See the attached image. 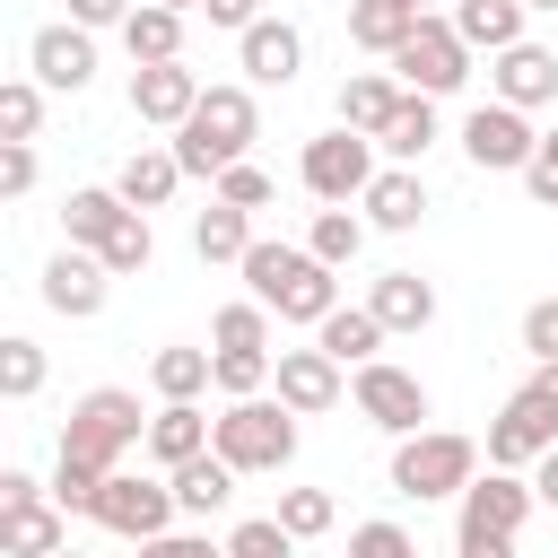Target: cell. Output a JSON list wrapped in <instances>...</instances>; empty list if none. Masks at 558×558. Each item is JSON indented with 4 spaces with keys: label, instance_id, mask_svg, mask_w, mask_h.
Here are the masks:
<instances>
[{
    "label": "cell",
    "instance_id": "1",
    "mask_svg": "<svg viewBox=\"0 0 558 558\" xmlns=\"http://www.w3.org/2000/svg\"><path fill=\"white\" fill-rule=\"evenodd\" d=\"M235 270H244V288H253L279 323H323V314L340 305V270L314 262L305 244H262V235H253V253H244Z\"/></svg>",
    "mask_w": 558,
    "mask_h": 558
},
{
    "label": "cell",
    "instance_id": "2",
    "mask_svg": "<svg viewBox=\"0 0 558 558\" xmlns=\"http://www.w3.org/2000/svg\"><path fill=\"white\" fill-rule=\"evenodd\" d=\"M253 140H262V105H253V87H235V78H227V87H201L192 122H183L166 148L183 157V174H209V183H218Z\"/></svg>",
    "mask_w": 558,
    "mask_h": 558
},
{
    "label": "cell",
    "instance_id": "3",
    "mask_svg": "<svg viewBox=\"0 0 558 558\" xmlns=\"http://www.w3.org/2000/svg\"><path fill=\"white\" fill-rule=\"evenodd\" d=\"M140 445H148V410H140V392H122V384L78 392L70 418H61V453H87L96 471H122V453H140Z\"/></svg>",
    "mask_w": 558,
    "mask_h": 558
},
{
    "label": "cell",
    "instance_id": "4",
    "mask_svg": "<svg viewBox=\"0 0 558 558\" xmlns=\"http://www.w3.org/2000/svg\"><path fill=\"white\" fill-rule=\"evenodd\" d=\"M471 480H480V445H471L462 427H418V436H392V497L436 506V497H462Z\"/></svg>",
    "mask_w": 558,
    "mask_h": 558
},
{
    "label": "cell",
    "instance_id": "5",
    "mask_svg": "<svg viewBox=\"0 0 558 558\" xmlns=\"http://www.w3.org/2000/svg\"><path fill=\"white\" fill-rule=\"evenodd\" d=\"M244 480L253 471H288L296 462V410L279 401V392H244V401H227L218 410V436H209Z\"/></svg>",
    "mask_w": 558,
    "mask_h": 558
},
{
    "label": "cell",
    "instance_id": "6",
    "mask_svg": "<svg viewBox=\"0 0 558 558\" xmlns=\"http://www.w3.org/2000/svg\"><path fill=\"white\" fill-rule=\"evenodd\" d=\"M349 401H357V418L375 427V436H418L427 427V384L410 375V366H392V357H366V366H349Z\"/></svg>",
    "mask_w": 558,
    "mask_h": 558
},
{
    "label": "cell",
    "instance_id": "7",
    "mask_svg": "<svg viewBox=\"0 0 558 558\" xmlns=\"http://www.w3.org/2000/svg\"><path fill=\"white\" fill-rule=\"evenodd\" d=\"M532 506H541V497H532V471H497V462H488V471L453 497V541H514V532L532 523Z\"/></svg>",
    "mask_w": 558,
    "mask_h": 558
},
{
    "label": "cell",
    "instance_id": "8",
    "mask_svg": "<svg viewBox=\"0 0 558 558\" xmlns=\"http://www.w3.org/2000/svg\"><path fill=\"white\" fill-rule=\"evenodd\" d=\"M174 480H148V471H105V488H96V523L113 532V541H157V532H174Z\"/></svg>",
    "mask_w": 558,
    "mask_h": 558
},
{
    "label": "cell",
    "instance_id": "9",
    "mask_svg": "<svg viewBox=\"0 0 558 558\" xmlns=\"http://www.w3.org/2000/svg\"><path fill=\"white\" fill-rule=\"evenodd\" d=\"M401 87H418V96H453L462 78H471V44H462V26L453 17H418L410 26V44L384 61Z\"/></svg>",
    "mask_w": 558,
    "mask_h": 558
},
{
    "label": "cell",
    "instance_id": "10",
    "mask_svg": "<svg viewBox=\"0 0 558 558\" xmlns=\"http://www.w3.org/2000/svg\"><path fill=\"white\" fill-rule=\"evenodd\" d=\"M296 174H305V192H314V201H366V183H375L384 166H375V140H366V131L331 122L323 140H305Z\"/></svg>",
    "mask_w": 558,
    "mask_h": 558
},
{
    "label": "cell",
    "instance_id": "11",
    "mask_svg": "<svg viewBox=\"0 0 558 558\" xmlns=\"http://www.w3.org/2000/svg\"><path fill=\"white\" fill-rule=\"evenodd\" d=\"M532 148H541V131H532V113H523V105H506V96L471 105V122H462V157H471L480 174H523V166H532Z\"/></svg>",
    "mask_w": 558,
    "mask_h": 558
},
{
    "label": "cell",
    "instance_id": "12",
    "mask_svg": "<svg viewBox=\"0 0 558 558\" xmlns=\"http://www.w3.org/2000/svg\"><path fill=\"white\" fill-rule=\"evenodd\" d=\"M270 384H279V401H288L296 418H323V410H340V392H349V366H340V357L314 340V349H279Z\"/></svg>",
    "mask_w": 558,
    "mask_h": 558
},
{
    "label": "cell",
    "instance_id": "13",
    "mask_svg": "<svg viewBox=\"0 0 558 558\" xmlns=\"http://www.w3.org/2000/svg\"><path fill=\"white\" fill-rule=\"evenodd\" d=\"M192 105H201V70H192V61H140V70H131V113H140L148 131H183Z\"/></svg>",
    "mask_w": 558,
    "mask_h": 558
},
{
    "label": "cell",
    "instance_id": "14",
    "mask_svg": "<svg viewBox=\"0 0 558 558\" xmlns=\"http://www.w3.org/2000/svg\"><path fill=\"white\" fill-rule=\"evenodd\" d=\"M105 296H113V270H105V253H87V244H61V253L44 262V305H52V314L87 323V314H105Z\"/></svg>",
    "mask_w": 558,
    "mask_h": 558
},
{
    "label": "cell",
    "instance_id": "15",
    "mask_svg": "<svg viewBox=\"0 0 558 558\" xmlns=\"http://www.w3.org/2000/svg\"><path fill=\"white\" fill-rule=\"evenodd\" d=\"M549 445H558V410L532 401V392H514V401L488 418V462H497V471H532Z\"/></svg>",
    "mask_w": 558,
    "mask_h": 558
},
{
    "label": "cell",
    "instance_id": "16",
    "mask_svg": "<svg viewBox=\"0 0 558 558\" xmlns=\"http://www.w3.org/2000/svg\"><path fill=\"white\" fill-rule=\"evenodd\" d=\"M26 70L52 87V96H78L96 78V26H35L26 35Z\"/></svg>",
    "mask_w": 558,
    "mask_h": 558
},
{
    "label": "cell",
    "instance_id": "17",
    "mask_svg": "<svg viewBox=\"0 0 558 558\" xmlns=\"http://www.w3.org/2000/svg\"><path fill=\"white\" fill-rule=\"evenodd\" d=\"M235 61H244V87H288V78L305 70V35H296L288 17H253V26L235 35Z\"/></svg>",
    "mask_w": 558,
    "mask_h": 558
},
{
    "label": "cell",
    "instance_id": "18",
    "mask_svg": "<svg viewBox=\"0 0 558 558\" xmlns=\"http://www.w3.org/2000/svg\"><path fill=\"white\" fill-rule=\"evenodd\" d=\"M488 87H497L506 105H523V113H532V105H558V52L523 35V44L488 52Z\"/></svg>",
    "mask_w": 558,
    "mask_h": 558
},
{
    "label": "cell",
    "instance_id": "19",
    "mask_svg": "<svg viewBox=\"0 0 558 558\" xmlns=\"http://www.w3.org/2000/svg\"><path fill=\"white\" fill-rule=\"evenodd\" d=\"M209 436H218V418H209L201 401H157V410H148V445H140V453H148L157 471H174V462L209 453Z\"/></svg>",
    "mask_w": 558,
    "mask_h": 558
},
{
    "label": "cell",
    "instance_id": "20",
    "mask_svg": "<svg viewBox=\"0 0 558 558\" xmlns=\"http://www.w3.org/2000/svg\"><path fill=\"white\" fill-rule=\"evenodd\" d=\"M0 549H9V558H52V549H70V506H52V497L0 506Z\"/></svg>",
    "mask_w": 558,
    "mask_h": 558
},
{
    "label": "cell",
    "instance_id": "21",
    "mask_svg": "<svg viewBox=\"0 0 558 558\" xmlns=\"http://www.w3.org/2000/svg\"><path fill=\"white\" fill-rule=\"evenodd\" d=\"M357 209H366V227H375V235H410V227L427 218V183H418L410 166H384V174L366 183V201H357Z\"/></svg>",
    "mask_w": 558,
    "mask_h": 558
},
{
    "label": "cell",
    "instance_id": "22",
    "mask_svg": "<svg viewBox=\"0 0 558 558\" xmlns=\"http://www.w3.org/2000/svg\"><path fill=\"white\" fill-rule=\"evenodd\" d=\"M166 480H174V506L209 523V514H227V497H235V480H244V471H235V462H227V453L209 445V453H192V462H174Z\"/></svg>",
    "mask_w": 558,
    "mask_h": 558
},
{
    "label": "cell",
    "instance_id": "23",
    "mask_svg": "<svg viewBox=\"0 0 558 558\" xmlns=\"http://www.w3.org/2000/svg\"><path fill=\"white\" fill-rule=\"evenodd\" d=\"M183 26H192L183 9H157V0H140V9H131L113 35H122V52H131V70H140V61H183Z\"/></svg>",
    "mask_w": 558,
    "mask_h": 558
},
{
    "label": "cell",
    "instance_id": "24",
    "mask_svg": "<svg viewBox=\"0 0 558 558\" xmlns=\"http://www.w3.org/2000/svg\"><path fill=\"white\" fill-rule=\"evenodd\" d=\"M113 192H122L131 209H166V201L183 192V157H174V148H131L122 174H113Z\"/></svg>",
    "mask_w": 558,
    "mask_h": 558
},
{
    "label": "cell",
    "instance_id": "25",
    "mask_svg": "<svg viewBox=\"0 0 558 558\" xmlns=\"http://www.w3.org/2000/svg\"><path fill=\"white\" fill-rule=\"evenodd\" d=\"M366 305H375L384 331H427V323H436V288H427L418 270H384V279L366 288Z\"/></svg>",
    "mask_w": 558,
    "mask_h": 558
},
{
    "label": "cell",
    "instance_id": "26",
    "mask_svg": "<svg viewBox=\"0 0 558 558\" xmlns=\"http://www.w3.org/2000/svg\"><path fill=\"white\" fill-rule=\"evenodd\" d=\"M218 384V349H183V340H166L157 357H148V392L157 401H201Z\"/></svg>",
    "mask_w": 558,
    "mask_h": 558
},
{
    "label": "cell",
    "instance_id": "27",
    "mask_svg": "<svg viewBox=\"0 0 558 558\" xmlns=\"http://www.w3.org/2000/svg\"><path fill=\"white\" fill-rule=\"evenodd\" d=\"M392 105H401V78H392V70H349V78H340V96H331V113H340L349 131H366V140L384 131V113H392Z\"/></svg>",
    "mask_w": 558,
    "mask_h": 558
},
{
    "label": "cell",
    "instance_id": "28",
    "mask_svg": "<svg viewBox=\"0 0 558 558\" xmlns=\"http://www.w3.org/2000/svg\"><path fill=\"white\" fill-rule=\"evenodd\" d=\"M122 218H131V201H122L113 183H78V192L61 201V235H70V244H87V253H96Z\"/></svg>",
    "mask_w": 558,
    "mask_h": 558
},
{
    "label": "cell",
    "instance_id": "29",
    "mask_svg": "<svg viewBox=\"0 0 558 558\" xmlns=\"http://www.w3.org/2000/svg\"><path fill=\"white\" fill-rule=\"evenodd\" d=\"M375 148H384V157H401V166H410V157H427V148H436V96H418V87H401V105L384 113V131H375Z\"/></svg>",
    "mask_w": 558,
    "mask_h": 558
},
{
    "label": "cell",
    "instance_id": "30",
    "mask_svg": "<svg viewBox=\"0 0 558 558\" xmlns=\"http://www.w3.org/2000/svg\"><path fill=\"white\" fill-rule=\"evenodd\" d=\"M192 253H201V262H244V253H253V209H235V201L209 192V209L192 218Z\"/></svg>",
    "mask_w": 558,
    "mask_h": 558
},
{
    "label": "cell",
    "instance_id": "31",
    "mask_svg": "<svg viewBox=\"0 0 558 558\" xmlns=\"http://www.w3.org/2000/svg\"><path fill=\"white\" fill-rule=\"evenodd\" d=\"M314 340H323V349H331L340 366H366V357H375V349H384L392 331L375 323V305H331V314L314 323Z\"/></svg>",
    "mask_w": 558,
    "mask_h": 558
},
{
    "label": "cell",
    "instance_id": "32",
    "mask_svg": "<svg viewBox=\"0 0 558 558\" xmlns=\"http://www.w3.org/2000/svg\"><path fill=\"white\" fill-rule=\"evenodd\" d=\"M410 26H418V9H401V0H349V44L375 61H392L410 44Z\"/></svg>",
    "mask_w": 558,
    "mask_h": 558
},
{
    "label": "cell",
    "instance_id": "33",
    "mask_svg": "<svg viewBox=\"0 0 558 558\" xmlns=\"http://www.w3.org/2000/svg\"><path fill=\"white\" fill-rule=\"evenodd\" d=\"M523 0H453V26H462V44L471 52H506V44H523Z\"/></svg>",
    "mask_w": 558,
    "mask_h": 558
},
{
    "label": "cell",
    "instance_id": "34",
    "mask_svg": "<svg viewBox=\"0 0 558 558\" xmlns=\"http://www.w3.org/2000/svg\"><path fill=\"white\" fill-rule=\"evenodd\" d=\"M305 253H314V262H331V270H349V262L366 253V218H357L349 201H323V209H314V227H305Z\"/></svg>",
    "mask_w": 558,
    "mask_h": 558
},
{
    "label": "cell",
    "instance_id": "35",
    "mask_svg": "<svg viewBox=\"0 0 558 558\" xmlns=\"http://www.w3.org/2000/svg\"><path fill=\"white\" fill-rule=\"evenodd\" d=\"M96 253H105V270H113V279H140V270L157 262V235H148V209H131V218H122V227H113V235H105Z\"/></svg>",
    "mask_w": 558,
    "mask_h": 558
},
{
    "label": "cell",
    "instance_id": "36",
    "mask_svg": "<svg viewBox=\"0 0 558 558\" xmlns=\"http://www.w3.org/2000/svg\"><path fill=\"white\" fill-rule=\"evenodd\" d=\"M44 96H52V87H44L35 70L9 78V87H0V140H35V131H44Z\"/></svg>",
    "mask_w": 558,
    "mask_h": 558
},
{
    "label": "cell",
    "instance_id": "37",
    "mask_svg": "<svg viewBox=\"0 0 558 558\" xmlns=\"http://www.w3.org/2000/svg\"><path fill=\"white\" fill-rule=\"evenodd\" d=\"M209 340H218V349H270V305H262V296H235V305H218Z\"/></svg>",
    "mask_w": 558,
    "mask_h": 558
},
{
    "label": "cell",
    "instance_id": "38",
    "mask_svg": "<svg viewBox=\"0 0 558 558\" xmlns=\"http://www.w3.org/2000/svg\"><path fill=\"white\" fill-rule=\"evenodd\" d=\"M0 392H9V401H35V392H44V349H35L26 331L0 340Z\"/></svg>",
    "mask_w": 558,
    "mask_h": 558
},
{
    "label": "cell",
    "instance_id": "39",
    "mask_svg": "<svg viewBox=\"0 0 558 558\" xmlns=\"http://www.w3.org/2000/svg\"><path fill=\"white\" fill-rule=\"evenodd\" d=\"M44 488H52V506H70V514H96V488H105V471H96L87 453H61Z\"/></svg>",
    "mask_w": 558,
    "mask_h": 558
},
{
    "label": "cell",
    "instance_id": "40",
    "mask_svg": "<svg viewBox=\"0 0 558 558\" xmlns=\"http://www.w3.org/2000/svg\"><path fill=\"white\" fill-rule=\"evenodd\" d=\"M279 523H288L296 541H323V532L340 523V506H331V488H279Z\"/></svg>",
    "mask_w": 558,
    "mask_h": 558
},
{
    "label": "cell",
    "instance_id": "41",
    "mask_svg": "<svg viewBox=\"0 0 558 558\" xmlns=\"http://www.w3.org/2000/svg\"><path fill=\"white\" fill-rule=\"evenodd\" d=\"M227 558H296V532H288L279 514H244V523L227 532Z\"/></svg>",
    "mask_w": 558,
    "mask_h": 558
},
{
    "label": "cell",
    "instance_id": "42",
    "mask_svg": "<svg viewBox=\"0 0 558 558\" xmlns=\"http://www.w3.org/2000/svg\"><path fill=\"white\" fill-rule=\"evenodd\" d=\"M270 349H218V392L227 401H244V392H270Z\"/></svg>",
    "mask_w": 558,
    "mask_h": 558
},
{
    "label": "cell",
    "instance_id": "43",
    "mask_svg": "<svg viewBox=\"0 0 558 558\" xmlns=\"http://www.w3.org/2000/svg\"><path fill=\"white\" fill-rule=\"evenodd\" d=\"M209 192H218V201H235V209H270V201H279V183H270V174H262L253 157H235V166H227V174H218Z\"/></svg>",
    "mask_w": 558,
    "mask_h": 558
},
{
    "label": "cell",
    "instance_id": "44",
    "mask_svg": "<svg viewBox=\"0 0 558 558\" xmlns=\"http://www.w3.org/2000/svg\"><path fill=\"white\" fill-rule=\"evenodd\" d=\"M349 558H418V541H410L401 523H384V514H375V523H357V532H349Z\"/></svg>",
    "mask_w": 558,
    "mask_h": 558
},
{
    "label": "cell",
    "instance_id": "45",
    "mask_svg": "<svg viewBox=\"0 0 558 558\" xmlns=\"http://www.w3.org/2000/svg\"><path fill=\"white\" fill-rule=\"evenodd\" d=\"M35 192V140H0V201Z\"/></svg>",
    "mask_w": 558,
    "mask_h": 558
},
{
    "label": "cell",
    "instance_id": "46",
    "mask_svg": "<svg viewBox=\"0 0 558 558\" xmlns=\"http://www.w3.org/2000/svg\"><path fill=\"white\" fill-rule=\"evenodd\" d=\"M523 192H532L541 209H558V131H541V148H532V166H523Z\"/></svg>",
    "mask_w": 558,
    "mask_h": 558
},
{
    "label": "cell",
    "instance_id": "47",
    "mask_svg": "<svg viewBox=\"0 0 558 558\" xmlns=\"http://www.w3.org/2000/svg\"><path fill=\"white\" fill-rule=\"evenodd\" d=\"M140 558H227V541H209V532H157V541H140Z\"/></svg>",
    "mask_w": 558,
    "mask_h": 558
},
{
    "label": "cell",
    "instance_id": "48",
    "mask_svg": "<svg viewBox=\"0 0 558 558\" xmlns=\"http://www.w3.org/2000/svg\"><path fill=\"white\" fill-rule=\"evenodd\" d=\"M523 349H532V357H558V296L523 305Z\"/></svg>",
    "mask_w": 558,
    "mask_h": 558
},
{
    "label": "cell",
    "instance_id": "49",
    "mask_svg": "<svg viewBox=\"0 0 558 558\" xmlns=\"http://www.w3.org/2000/svg\"><path fill=\"white\" fill-rule=\"evenodd\" d=\"M131 9H140V0H70V26H96V35H105V26H122Z\"/></svg>",
    "mask_w": 558,
    "mask_h": 558
},
{
    "label": "cell",
    "instance_id": "50",
    "mask_svg": "<svg viewBox=\"0 0 558 558\" xmlns=\"http://www.w3.org/2000/svg\"><path fill=\"white\" fill-rule=\"evenodd\" d=\"M201 17H209V26H227V35H244V26L262 17V0H201Z\"/></svg>",
    "mask_w": 558,
    "mask_h": 558
},
{
    "label": "cell",
    "instance_id": "51",
    "mask_svg": "<svg viewBox=\"0 0 558 558\" xmlns=\"http://www.w3.org/2000/svg\"><path fill=\"white\" fill-rule=\"evenodd\" d=\"M26 497H52L35 471H0V506H26Z\"/></svg>",
    "mask_w": 558,
    "mask_h": 558
},
{
    "label": "cell",
    "instance_id": "52",
    "mask_svg": "<svg viewBox=\"0 0 558 558\" xmlns=\"http://www.w3.org/2000/svg\"><path fill=\"white\" fill-rule=\"evenodd\" d=\"M532 497H541V506H549V514H558V445H549V453H541V462H532Z\"/></svg>",
    "mask_w": 558,
    "mask_h": 558
},
{
    "label": "cell",
    "instance_id": "53",
    "mask_svg": "<svg viewBox=\"0 0 558 558\" xmlns=\"http://www.w3.org/2000/svg\"><path fill=\"white\" fill-rule=\"evenodd\" d=\"M523 392H532V401H549V410H558V357H532V384H523Z\"/></svg>",
    "mask_w": 558,
    "mask_h": 558
},
{
    "label": "cell",
    "instance_id": "54",
    "mask_svg": "<svg viewBox=\"0 0 558 558\" xmlns=\"http://www.w3.org/2000/svg\"><path fill=\"white\" fill-rule=\"evenodd\" d=\"M462 558H514V541H462Z\"/></svg>",
    "mask_w": 558,
    "mask_h": 558
},
{
    "label": "cell",
    "instance_id": "55",
    "mask_svg": "<svg viewBox=\"0 0 558 558\" xmlns=\"http://www.w3.org/2000/svg\"><path fill=\"white\" fill-rule=\"evenodd\" d=\"M157 9H183V17H201V0H157Z\"/></svg>",
    "mask_w": 558,
    "mask_h": 558
},
{
    "label": "cell",
    "instance_id": "56",
    "mask_svg": "<svg viewBox=\"0 0 558 558\" xmlns=\"http://www.w3.org/2000/svg\"><path fill=\"white\" fill-rule=\"evenodd\" d=\"M401 9H418V17H427V0H401Z\"/></svg>",
    "mask_w": 558,
    "mask_h": 558
},
{
    "label": "cell",
    "instance_id": "57",
    "mask_svg": "<svg viewBox=\"0 0 558 558\" xmlns=\"http://www.w3.org/2000/svg\"><path fill=\"white\" fill-rule=\"evenodd\" d=\"M52 558H87V549H52Z\"/></svg>",
    "mask_w": 558,
    "mask_h": 558
},
{
    "label": "cell",
    "instance_id": "58",
    "mask_svg": "<svg viewBox=\"0 0 558 558\" xmlns=\"http://www.w3.org/2000/svg\"><path fill=\"white\" fill-rule=\"evenodd\" d=\"M523 9H558V0H523Z\"/></svg>",
    "mask_w": 558,
    "mask_h": 558
}]
</instances>
